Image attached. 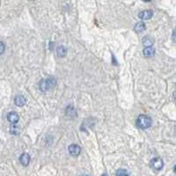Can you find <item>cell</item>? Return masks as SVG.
Here are the masks:
<instances>
[{"mask_svg": "<svg viewBox=\"0 0 176 176\" xmlns=\"http://www.w3.org/2000/svg\"><path fill=\"white\" fill-rule=\"evenodd\" d=\"M143 54L146 57H152L155 55V48L153 47H148V48H145L143 50Z\"/></svg>", "mask_w": 176, "mask_h": 176, "instance_id": "30bf717a", "label": "cell"}, {"mask_svg": "<svg viewBox=\"0 0 176 176\" xmlns=\"http://www.w3.org/2000/svg\"><path fill=\"white\" fill-rule=\"evenodd\" d=\"M56 85V79L53 77H50L41 80V82L39 84V88L41 92H46L53 89Z\"/></svg>", "mask_w": 176, "mask_h": 176, "instance_id": "6da1fadb", "label": "cell"}, {"mask_svg": "<svg viewBox=\"0 0 176 176\" xmlns=\"http://www.w3.org/2000/svg\"><path fill=\"white\" fill-rule=\"evenodd\" d=\"M150 166L153 170H156V171H160L161 169L163 168L164 167V162L162 160V159L160 157H156V158H153V160L150 162Z\"/></svg>", "mask_w": 176, "mask_h": 176, "instance_id": "3957f363", "label": "cell"}, {"mask_svg": "<svg viewBox=\"0 0 176 176\" xmlns=\"http://www.w3.org/2000/svg\"><path fill=\"white\" fill-rule=\"evenodd\" d=\"M145 24L144 23L143 21H140V22H138V23L136 24V26H135V27H134V30H135L136 33L140 34V33H143L144 31L145 30Z\"/></svg>", "mask_w": 176, "mask_h": 176, "instance_id": "8fae6325", "label": "cell"}, {"mask_svg": "<svg viewBox=\"0 0 176 176\" xmlns=\"http://www.w3.org/2000/svg\"><path fill=\"white\" fill-rule=\"evenodd\" d=\"M65 115H67V116H69V117H70V118L75 117V116H77L76 109L73 107H71V106H69V107L66 108V110H65Z\"/></svg>", "mask_w": 176, "mask_h": 176, "instance_id": "7c38bea8", "label": "cell"}, {"mask_svg": "<svg viewBox=\"0 0 176 176\" xmlns=\"http://www.w3.org/2000/svg\"><path fill=\"white\" fill-rule=\"evenodd\" d=\"M152 124H153L152 118L146 115H140L137 118V121H136L137 127L142 130H145V129L150 128L152 126Z\"/></svg>", "mask_w": 176, "mask_h": 176, "instance_id": "7a4b0ae2", "label": "cell"}, {"mask_svg": "<svg viewBox=\"0 0 176 176\" xmlns=\"http://www.w3.org/2000/svg\"><path fill=\"white\" fill-rule=\"evenodd\" d=\"M5 50V45L4 44V42L0 41V55L4 53Z\"/></svg>", "mask_w": 176, "mask_h": 176, "instance_id": "2e32d148", "label": "cell"}, {"mask_svg": "<svg viewBox=\"0 0 176 176\" xmlns=\"http://www.w3.org/2000/svg\"><path fill=\"white\" fill-rule=\"evenodd\" d=\"M56 52L57 56L62 58V57H64L67 55V48L64 46H58L56 48Z\"/></svg>", "mask_w": 176, "mask_h": 176, "instance_id": "9c48e42d", "label": "cell"}, {"mask_svg": "<svg viewBox=\"0 0 176 176\" xmlns=\"http://www.w3.org/2000/svg\"><path fill=\"white\" fill-rule=\"evenodd\" d=\"M103 176H107V175H103Z\"/></svg>", "mask_w": 176, "mask_h": 176, "instance_id": "ac0fdd59", "label": "cell"}, {"mask_svg": "<svg viewBox=\"0 0 176 176\" xmlns=\"http://www.w3.org/2000/svg\"><path fill=\"white\" fill-rule=\"evenodd\" d=\"M20 162L24 167H27L29 165V162H30V156L27 153L21 154V156L20 157Z\"/></svg>", "mask_w": 176, "mask_h": 176, "instance_id": "52a82bcc", "label": "cell"}, {"mask_svg": "<svg viewBox=\"0 0 176 176\" xmlns=\"http://www.w3.org/2000/svg\"><path fill=\"white\" fill-rule=\"evenodd\" d=\"M7 120L13 124H16L20 121V116L16 112H10L7 115Z\"/></svg>", "mask_w": 176, "mask_h": 176, "instance_id": "8992f818", "label": "cell"}, {"mask_svg": "<svg viewBox=\"0 0 176 176\" xmlns=\"http://www.w3.org/2000/svg\"><path fill=\"white\" fill-rule=\"evenodd\" d=\"M20 131H21L20 128L19 126L15 125V124L12 125L11 128H10V133H11L12 135H15V136H17V135H19V134L20 133Z\"/></svg>", "mask_w": 176, "mask_h": 176, "instance_id": "5bb4252c", "label": "cell"}, {"mask_svg": "<svg viewBox=\"0 0 176 176\" xmlns=\"http://www.w3.org/2000/svg\"><path fill=\"white\" fill-rule=\"evenodd\" d=\"M26 102H27V100L22 95H17L14 99V103L18 107H22L26 104Z\"/></svg>", "mask_w": 176, "mask_h": 176, "instance_id": "ba28073f", "label": "cell"}, {"mask_svg": "<svg viewBox=\"0 0 176 176\" xmlns=\"http://www.w3.org/2000/svg\"><path fill=\"white\" fill-rule=\"evenodd\" d=\"M80 176H89V175H87V174H82V175Z\"/></svg>", "mask_w": 176, "mask_h": 176, "instance_id": "e0dca14e", "label": "cell"}, {"mask_svg": "<svg viewBox=\"0 0 176 176\" xmlns=\"http://www.w3.org/2000/svg\"><path fill=\"white\" fill-rule=\"evenodd\" d=\"M153 42H154V40L151 36H146L143 39V44L144 46H145V48L153 46Z\"/></svg>", "mask_w": 176, "mask_h": 176, "instance_id": "4fadbf2b", "label": "cell"}, {"mask_svg": "<svg viewBox=\"0 0 176 176\" xmlns=\"http://www.w3.org/2000/svg\"><path fill=\"white\" fill-rule=\"evenodd\" d=\"M115 176H130V174L127 172V170L125 169H119L116 174H115Z\"/></svg>", "mask_w": 176, "mask_h": 176, "instance_id": "9a60e30c", "label": "cell"}, {"mask_svg": "<svg viewBox=\"0 0 176 176\" xmlns=\"http://www.w3.org/2000/svg\"><path fill=\"white\" fill-rule=\"evenodd\" d=\"M68 152L71 156L77 157L81 153V148H80V146L77 145L76 144H72L68 147Z\"/></svg>", "mask_w": 176, "mask_h": 176, "instance_id": "277c9868", "label": "cell"}, {"mask_svg": "<svg viewBox=\"0 0 176 176\" xmlns=\"http://www.w3.org/2000/svg\"><path fill=\"white\" fill-rule=\"evenodd\" d=\"M153 16V12L151 10H144L142 12L139 13L138 17L141 19V20H148L150 19H152Z\"/></svg>", "mask_w": 176, "mask_h": 176, "instance_id": "5b68a950", "label": "cell"}]
</instances>
